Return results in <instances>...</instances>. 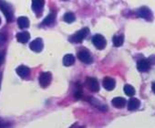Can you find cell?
Listing matches in <instances>:
<instances>
[{
	"label": "cell",
	"mask_w": 155,
	"mask_h": 128,
	"mask_svg": "<svg viewBox=\"0 0 155 128\" xmlns=\"http://www.w3.org/2000/svg\"><path fill=\"white\" fill-rule=\"evenodd\" d=\"M29 48H30V49H32L35 52H40L42 50V49H43V41H42V39H39V38L34 39L30 43Z\"/></svg>",
	"instance_id": "9c48e42d"
},
{
	"label": "cell",
	"mask_w": 155,
	"mask_h": 128,
	"mask_svg": "<svg viewBox=\"0 0 155 128\" xmlns=\"http://www.w3.org/2000/svg\"><path fill=\"white\" fill-rule=\"evenodd\" d=\"M1 79H2V75L0 74V86H1Z\"/></svg>",
	"instance_id": "484cf974"
},
{
	"label": "cell",
	"mask_w": 155,
	"mask_h": 128,
	"mask_svg": "<svg viewBox=\"0 0 155 128\" xmlns=\"http://www.w3.org/2000/svg\"><path fill=\"white\" fill-rule=\"evenodd\" d=\"M75 62V57L72 54H67L63 58V64L65 66H71Z\"/></svg>",
	"instance_id": "e0dca14e"
},
{
	"label": "cell",
	"mask_w": 155,
	"mask_h": 128,
	"mask_svg": "<svg viewBox=\"0 0 155 128\" xmlns=\"http://www.w3.org/2000/svg\"><path fill=\"white\" fill-rule=\"evenodd\" d=\"M52 80V75L50 72H43L39 76V83L43 88L48 87Z\"/></svg>",
	"instance_id": "8992f818"
},
{
	"label": "cell",
	"mask_w": 155,
	"mask_h": 128,
	"mask_svg": "<svg viewBox=\"0 0 155 128\" xmlns=\"http://www.w3.org/2000/svg\"><path fill=\"white\" fill-rule=\"evenodd\" d=\"M112 42H113V45L115 47H120V46H122V44L124 42V36L123 35L114 36L113 39H112Z\"/></svg>",
	"instance_id": "ac0fdd59"
},
{
	"label": "cell",
	"mask_w": 155,
	"mask_h": 128,
	"mask_svg": "<svg viewBox=\"0 0 155 128\" xmlns=\"http://www.w3.org/2000/svg\"><path fill=\"white\" fill-rule=\"evenodd\" d=\"M78 58H79V59L86 64H90L92 62V57L91 55V53L88 51V50H81L79 51V53H78Z\"/></svg>",
	"instance_id": "52a82bcc"
},
{
	"label": "cell",
	"mask_w": 155,
	"mask_h": 128,
	"mask_svg": "<svg viewBox=\"0 0 155 128\" xmlns=\"http://www.w3.org/2000/svg\"><path fill=\"white\" fill-rule=\"evenodd\" d=\"M140 106V102L137 98H131L129 100L128 103V110L130 111H135L139 109Z\"/></svg>",
	"instance_id": "7c38bea8"
},
{
	"label": "cell",
	"mask_w": 155,
	"mask_h": 128,
	"mask_svg": "<svg viewBox=\"0 0 155 128\" xmlns=\"http://www.w3.org/2000/svg\"><path fill=\"white\" fill-rule=\"evenodd\" d=\"M150 68V62L147 59H141L137 62V69L140 72H147Z\"/></svg>",
	"instance_id": "5b68a950"
},
{
	"label": "cell",
	"mask_w": 155,
	"mask_h": 128,
	"mask_svg": "<svg viewBox=\"0 0 155 128\" xmlns=\"http://www.w3.org/2000/svg\"><path fill=\"white\" fill-rule=\"evenodd\" d=\"M44 0H32V8L36 12H39L43 9Z\"/></svg>",
	"instance_id": "9a60e30c"
},
{
	"label": "cell",
	"mask_w": 155,
	"mask_h": 128,
	"mask_svg": "<svg viewBox=\"0 0 155 128\" xmlns=\"http://www.w3.org/2000/svg\"><path fill=\"white\" fill-rule=\"evenodd\" d=\"M6 41H7V36L3 33H0V47L4 45Z\"/></svg>",
	"instance_id": "7402d4cb"
},
{
	"label": "cell",
	"mask_w": 155,
	"mask_h": 128,
	"mask_svg": "<svg viewBox=\"0 0 155 128\" xmlns=\"http://www.w3.org/2000/svg\"><path fill=\"white\" fill-rule=\"evenodd\" d=\"M89 32H90V29L88 28H84V29L79 30L73 36H71L69 38V41L72 42V43H81L88 36Z\"/></svg>",
	"instance_id": "6da1fadb"
},
{
	"label": "cell",
	"mask_w": 155,
	"mask_h": 128,
	"mask_svg": "<svg viewBox=\"0 0 155 128\" xmlns=\"http://www.w3.org/2000/svg\"><path fill=\"white\" fill-rule=\"evenodd\" d=\"M63 19H64V20H65L67 23H72V22L76 19L75 15H74L73 13H71V12H68V13H66V14L64 15Z\"/></svg>",
	"instance_id": "44dd1931"
},
{
	"label": "cell",
	"mask_w": 155,
	"mask_h": 128,
	"mask_svg": "<svg viewBox=\"0 0 155 128\" xmlns=\"http://www.w3.org/2000/svg\"><path fill=\"white\" fill-rule=\"evenodd\" d=\"M0 23H1V19H0Z\"/></svg>",
	"instance_id": "4316f807"
},
{
	"label": "cell",
	"mask_w": 155,
	"mask_h": 128,
	"mask_svg": "<svg viewBox=\"0 0 155 128\" xmlns=\"http://www.w3.org/2000/svg\"><path fill=\"white\" fill-rule=\"evenodd\" d=\"M18 25L21 29H27L29 27V20L27 17H20L18 19Z\"/></svg>",
	"instance_id": "2e32d148"
},
{
	"label": "cell",
	"mask_w": 155,
	"mask_h": 128,
	"mask_svg": "<svg viewBox=\"0 0 155 128\" xmlns=\"http://www.w3.org/2000/svg\"><path fill=\"white\" fill-rule=\"evenodd\" d=\"M103 87L107 90V91H112L115 86H116V82L113 78L110 77H106L104 78L103 82H102Z\"/></svg>",
	"instance_id": "30bf717a"
},
{
	"label": "cell",
	"mask_w": 155,
	"mask_h": 128,
	"mask_svg": "<svg viewBox=\"0 0 155 128\" xmlns=\"http://www.w3.org/2000/svg\"><path fill=\"white\" fill-rule=\"evenodd\" d=\"M86 84L88 86V88L91 91V92H99L100 90V85H99V82L97 81V79L95 78H91V77H88L86 80Z\"/></svg>",
	"instance_id": "ba28073f"
},
{
	"label": "cell",
	"mask_w": 155,
	"mask_h": 128,
	"mask_svg": "<svg viewBox=\"0 0 155 128\" xmlns=\"http://www.w3.org/2000/svg\"><path fill=\"white\" fill-rule=\"evenodd\" d=\"M29 39H30V35L28 31H23V32H20L17 35L18 41L20 43H23V44L27 43L29 40Z\"/></svg>",
	"instance_id": "4fadbf2b"
},
{
	"label": "cell",
	"mask_w": 155,
	"mask_h": 128,
	"mask_svg": "<svg viewBox=\"0 0 155 128\" xmlns=\"http://www.w3.org/2000/svg\"><path fill=\"white\" fill-rule=\"evenodd\" d=\"M137 15H138L140 18L145 19V20H147V21H152V19H153L152 12H151V10H150L149 8H147V7H141V8H140L137 10Z\"/></svg>",
	"instance_id": "7a4b0ae2"
},
{
	"label": "cell",
	"mask_w": 155,
	"mask_h": 128,
	"mask_svg": "<svg viewBox=\"0 0 155 128\" xmlns=\"http://www.w3.org/2000/svg\"><path fill=\"white\" fill-rule=\"evenodd\" d=\"M126 104V100L123 97H115L112 100V105L116 108H122Z\"/></svg>",
	"instance_id": "5bb4252c"
},
{
	"label": "cell",
	"mask_w": 155,
	"mask_h": 128,
	"mask_svg": "<svg viewBox=\"0 0 155 128\" xmlns=\"http://www.w3.org/2000/svg\"><path fill=\"white\" fill-rule=\"evenodd\" d=\"M55 17H56L55 13H52V12H51L48 16H47V17L45 18V19L43 20L42 24H43V25H46V26H48V25L52 24V23L54 22V20H55Z\"/></svg>",
	"instance_id": "d6986e66"
},
{
	"label": "cell",
	"mask_w": 155,
	"mask_h": 128,
	"mask_svg": "<svg viewBox=\"0 0 155 128\" xmlns=\"http://www.w3.org/2000/svg\"><path fill=\"white\" fill-rule=\"evenodd\" d=\"M75 96H76V98H78V99H79V98H81V96H82V91H77L76 93H75Z\"/></svg>",
	"instance_id": "603a6c76"
},
{
	"label": "cell",
	"mask_w": 155,
	"mask_h": 128,
	"mask_svg": "<svg viewBox=\"0 0 155 128\" xmlns=\"http://www.w3.org/2000/svg\"><path fill=\"white\" fill-rule=\"evenodd\" d=\"M124 93H126V95L128 96H133L135 94V89L130 85V84H126L124 86Z\"/></svg>",
	"instance_id": "ffe728a7"
},
{
	"label": "cell",
	"mask_w": 155,
	"mask_h": 128,
	"mask_svg": "<svg viewBox=\"0 0 155 128\" xmlns=\"http://www.w3.org/2000/svg\"><path fill=\"white\" fill-rule=\"evenodd\" d=\"M18 75H19L21 78H27L29 73H30V69L27 66H24V65H21V66H18L16 70Z\"/></svg>",
	"instance_id": "8fae6325"
},
{
	"label": "cell",
	"mask_w": 155,
	"mask_h": 128,
	"mask_svg": "<svg viewBox=\"0 0 155 128\" xmlns=\"http://www.w3.org/2000/svg\"><path fill=\"white\" fill-rule=\"evenodd\" d=\"M3 59H4V53H0V66H1V64H2Z\"/></svg>",
	"instance_id": "cb8c5ba5"
},
{
	"label": "cell",
	"mask_w": 155,
	"mask_h": 128,
	"mask_svg": "<svg viewBox=\"0 0 155 128\" xmlns=\"http://www.w3.org/2000/svg\"><path fill=\"white\" fill-rule=\"evenodd\" d=\"M151 88H152V91H153V93H155V82H153V83H152Z\"/></svg>",
	"instance_id": "d4e9b609"
},
{
	"label": "cell",
	"mask_w": 155,
	"mask_h": 128,
	"mask_svg": "<svg viewBox=\"0 0 155 128\" xmlns=\"http://www.w3.org/2000/svg\"><path fill=\"white\" fill-rule=\"evenodd\" d=\"M92 43L98 49H103L107 45L106 39L101 34H96L95 36H93Z\"/></svg>",
	"instance_id": "3957f363"
},
{
	"label": "cell",
	"mask_w": 155,
	"mask_h": 128,
	"mask_svg": "<svg viewBox=\"0 0 155 128\" xmlns=\"http://www.w3.org/2000/svg\"><path fill=\"white\" fill-rule=\"evenodd\" d=\"M0 9H1L2 12L4 13V15H5L7 20H8V22H11V21H12L13 15H12V11H11L10 7H9L7 3H5V2H3V1H0Z\"/></svg>",
	"instance_id": "277c9868"
}]
</instances>
